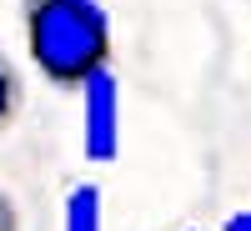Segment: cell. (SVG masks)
<instances>
[{"label":"cell","mask_w":251,"mask_h":231,"mask_svg":"<svg viewBox=\"0 0 251 231\" xmlns=\"http://www.w3.org/2000/svg\"><path fill=\"white\" fill-rule=\"evenodd\" d=\"M25 46L50 86L75 91L96 66H111V15L100 0H30Z\"/></svg>","instance_id":"1"},{"label":"cell","mask_w":251,"mask_h":231,"mask_svg":"<svg viewBox=\"0 0 251 231\" xmlns=\"http://www.w3.org/2000/svg\"><path fill=\"white\" fill-rule=\"evenodd\" d=\"M80 141L96 166L121 156V80L111 66H96L80 80Z\"/></svg>","instance_id":"2"},{"label":"cell","mask_w":251,"mask_h":231,"mask_svg":"<svg viewBox=\"0 0 251 231\" xmlns=\"http://www.w3.org/2000/svg\"><path fill=\"white\" fill-rule=\"evenodd\" d=\"M60 231H100V186L80 181L66 191V221Z\"/></svg>","instance_id":"3"},{"label":"cell","mask_w":251,"mask_h":231,"mask_svg":"<svg viewBox=\"0 0 251 231\" xmlns=\"http://www.w3.org/2000/svg\"><path fill=\"white\" fill-rule=\"evenodd\" d=\"M15 106H20V86H15V71H10V60L0 55V131L10 126Z\"/></svg>","instance_id":"4"},{"label":"cell","mask_w":251,"mask_h":231,"mask_svg":"<svg viewBox=\"0 0 251 231\" xmlns=\"http://www.w3.org/2000/svg\"><path fill=\"white\" fill-rule=\"evenodd\" d=\"M226 231H251V211H236V216H226Z\"/></svg>","instance_id":"5"},{"label":"cell","mask_w":251,"mask_h":231,"mask_svg":"<svg viewBox=\"0 0 251 231\" xmlns=\"http://www.w3.org/2000/svg\"><path fill=\"white\" fill-rule=\"evenodd\" d=\"M0 231H15V211H10L5 196H0Z\"/></svg>","instance_id":"6"}]
</instances>
